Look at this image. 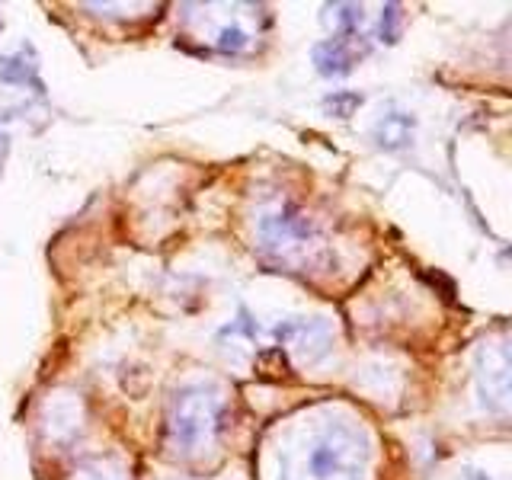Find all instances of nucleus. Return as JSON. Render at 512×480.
Masks as SVG:
<instances>
[{"label":"nucleus","mask_w":512,"mask_h":480,"mask_svg":"<svg viewBox=\"0 0 512 480\" xmlns=\"http://www.w3.org/2000/svg\"><path fill=\"white\" fill-rule=\"evenodd\" d=\"M368 442L359 426L324 420L285 452L279 480H365Z\"/></svg>","instance_id":"obj_1"},{"label":"nucleus","mask_w":512,"mask_h":480,"mask_svg":"<svg viewBox=\"0 0 512 480\" xmlns=\"http://www.w3.org/2000/svg\"><path fill=\"white\" fill-rule=\"evenodd\" d=\"M224 420V397L212 384H183L167 410V445L180 455H202L212 448Z\"/></svg>","instance_id":"obj_2"},{"label":"nucleus","mask_w":512,"mask_h":480,"mask_svg":"<svg viewBox=\"0 0 512 480\" xmlns=\"http://www.w3.org/2000/svg\"><path fill=\"white\" fill-rule=\"evenodd\" d=\"M509 349L506 343H493L480 349L477 356V381H480V400L493 413L509 410Z\"/></svg>","instance_id":"obj_3"},{"label":"nucleus","mask_w":512,"mask_h":480,"mask_svg":"<svg viewBox=\"0 0 512 480\" xmlns=\"http://www.w3.org/2000/svg\"><path fill=\"white\" fill-rule=\"evenodd\" d=\"M260 234L266 240V247L288 253V250H301L304 244H308V240L314 237V224L298 205L288 202V205H282V212L263 218Z\"/></svg>","instance_id":"obj_4"},{"label":"nucleus","mask_w":512,"mask_h":480,"mask_svg":"<svg viewBox=\"0 0 512 480\" xmlns=\"http://www.w3.org/2000/svg\"><path fill=\"white\" fill-rule=\"evenodd\" d=\"M362 39V36H356ZM356 39H327V42H317L311 48V58H314V68L320 77H346L356 68V61L365 55V48H356Z\"/></svg>","instance_id":"obj_5"},{"label":"nucleus","mask_w":512,"mask_h":480,"mask_svg":"<svg viewBox=\"0 0 512 480\" xmlns=\"http://www.w3.org/2000/svg\"><path fill=\"white\" fill-rule=\"evenodd\" d=\"M0 80L4 84H20V87H32L36 93H45V84L39 77V55L29 42H23L16 52L0 55Z\"/></svg>","instance_id":"obj_6"},{"label":"nucleus","mask_w":512,"mask_h":480,"mask_svg":"<svg viewBox=\"0 0 512 480\" xmlns=\"http://www.w3.org/2000/svg\"><path fill=\"white\" fill-rule=\"evenodd\" d=\"M413 135H416V119L410 112H388L372 128V138L381 151H404L413 144Z\"/></svg>","instance_id":"obj_7"},{"label":"nucleus","mask_w":512,"mask_h":480,"mask_svg":"<svg viewBox=\"0 0 512 480\" xmlns=\"http://www.w3.org/2000/svg\"><path fill=\"white\" fill-rule=\"evenodd\" d=\"M320 20H324V26L333 32L330 39H356L359 29H362L365 13H362L359 4H327Z\"/></svg>","instance_id":"obj_8"},{"label":"nucleus","mask_w":512,"mask_h":480,"mask_svg":"<svg viewBox=\"0 0 512 480\" xmlns=\"http://www.w3.org/2000/svg\"><path fill=\"white\" fill-rule=\"evenodd\" d=\"M320 106H324L327 116L333 119H352L356 116V109L362 106V93L356 90H333L327 93L324 100H320Z\"/></svg>","instance_id":"obj_9"},{"label":"nucleus","mask_w":512,"mask_h":480,"mask_svg":"<svg viewBox=\"0 0 512 480\" xmlns=\"http://www.w3.org/2000/svg\"><path fill=\"white\" fill-rule=\"evenodd\" d=\"M400 26H404V7L384 4L381 16H378V42L381 45H397L400 42Z\"/></svg>","instance_id":"obj_10"},{"label":"nucleus","mask_w":512,"mask_h":480,"mask_svg":"<svg viewBox=\"0 0 512 480\" xmlns=\"http://www.w3.org/2000/svg\"><path fill=\"white\" fill-rule=\"evenodd\" d=\"M215 45H218V52H224V55H240V52H247V48H250V32L240 29V26H221Z\"/></svg>","instance_id":"obj_11"},{"label":"nucleus","mask_w":512,"mask_h":480,"mask_svg":"<svg viewBox=\"0 0 512 480\" xmlns=\"http://www.w3.org/2000/svg\"><path fill=\"white\" fill-rule=\"evenodd\" d=\"M10 151V138H7V128L0 125V176H4V157Z\"/></svg>","instance_id":"obj_12"},{"label":"nucleus","mask_w":512,"mask_h":480,"mask_svg":"<svg viewBox=\"0 0 512 480\" xmlns=\"http://www.w3.org/2000/svg\"><path fill=\"white\" fill-rule=\"evenodd\" d=\"M84 480H122V477H116V474H103V471H90Z\"/></svg>","instance_id":"obj_13"},{"label":"nucleus","mask_w":512,"mask_h":480,"mask_svg":"<svg viewBox=\"0 0 512 480\" xmlns=\"http://www.w3.org/2000/svg\"><path fill=\"white\" fill-rule=\"evenodd\" d=\"M0 29H4V16H0Z\"/></svg>","instance_id":"obj_14"}]
</instances>
